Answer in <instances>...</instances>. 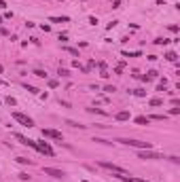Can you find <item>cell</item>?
Here are the masks:
<instances>
[{
	"label": "cell",
	"instance_id": "cell-5",
	"mask_svg": "<svg viewBox=\"0 0 180 182\" xmlns=\"http://www.w3.org/2000/svg\"><path fill=\"white\" fill-rule=\"evenodd\" d=\"M100 165H102V167H106V169H110V172H115V174H125V169H123V167H119V165H115V163L100 161Z\"/></svg>",
	"mask_w": 180,
	"mask_h": 182
},
{
	"label": "cell",
	"instance_id": "cell-3",
	"mask_svg": "<svg viewBox=\"0 0 180 182\" xmlns=\"http://www.w3.org/2000/svg\"><path fill=\"white\" fill-rule=\"evenodd\" d=\"M40 133H42V138H51V140H57V142L64 140V138H61V133H59L57 129H42Z\"/></svg>",
	"mask_w": 180,
	"mask_h": 182
},
{
	"label": "cell",
	"instance_id": "cell-22",
	"mask_svg": "<svg viewBox=\"0 0 180 182\" xmlns=\"http://www.w3.org/2000/svg\"><path fill=\"white\" fill-rule=\"evenodd\" d=\"M0 74H2V66H0Z\"/></svg>",
	"mask_w": 180,
	"mask_h": 182
},
{
	"label": "cell",
	"instance_id": "cell-8",
	"mask_svg": "<svg viewBox=\"0 0 180 182\" xmlns=\"http://www.w3.org/2000/svg\"><path fill=\"white\" fill-rule=\"evenodd\" d=\"M15 138L21 142V144H26V146H32V148H36V142L34 140H30V138H26V135H21V133H15Z\"/></svg>",
	"mask_w": 180,
	"mask_h": 182
},
{
	"label": "cell",
	"instance_id": "cell-4",
	"mask_svg": "<svg viewBox=\"0 0 180 182\" xmlns=\"http://www.w3.org/2000/svg\"><path fill=\"white\" fill-rule=\"evenodd\" d=\"M36 150H38V152H42V155H49V157H53V155H55V150H53L47 142H36Z\"/></svg>",
	"mask_w": 180,
	"mask_h": 182
},
{
	"label": "cell",
	"instance_id": "cell-13",
	"mask_svg": "<svg viewBox=\"0 0 180 182\" xmlns=\"http://www.w3.org/2000/svg\"><path fill=\"white\" fill-rule=\"evenodd\" d=\"M17 161L21 165H32V159H26V157H17Z\"/></svg>",
	"mask_w": 180,
	"mask_h": 182
},
{
	"label": "cell",
	"instance_id": "cell-6",
	"mask_svg": "<svg viewBox=\"0 0 180 182\" xmlns=\"http://www.w3.org/2000/svg\"><path fill=\"white\" fill-rule=\"evenodd\" d=\"M138 157H140V159H163L159 152H153V150H140Z\"/></svg>",
	"mask_w": 180,
	"mask_h": 182
},
{
	"label": "cell",
	"instance_id": "cell-1",
	"mask_svg": "<svg viewBox=\"0 0 180 182\" xmlns=\"http://www.w3.org/2000/svg\"><path fill=\"white\" fill-rule=\"evenodd\" d=\"M117 142H121V144H125V146L140 148V150H150V148H153L150 142H138V140H117Z\"/></svg>",
	"mask_w": 180,
	"mask_h": 182
},
{
	"label": "cell",
	"instance_id": "cell-15",
	"mask_svg": "<svg viewBox=\"0 0 180 182\" xmlns=\"http://www.w3.org/2000/svg\"><path fill=\"white\" fill-rule=\"evenodd\" d=\"M161 104H163L161 98H153V100H150V106H161Z\"/></svg>",
	"mask_w": 180,
	"mask_h": 182
},
{
	"label": "cell",
	"instance_id": "cell-9",
	"mask_svg": "<svg viewBox=\"0 0 180 182\" xmlns=\"http://www.w3.org/2000/svg\"><path fill=\"white\" fill-rule=\"evenodd\" d=\"M117 178H121L123 182H148V180H142V178H129L127 174H117Z\"/></svg>",
	"mask_w": 180,
	"mask_h": 182
},
{
	"label": "cell",
	"instance_id": "cell-12",
	"mask_svg": "<svg viewBox=\"0 0 180 182\" xmlns=\"http://www.w3.org/2000/svg\"><path fill=\"white\" fill-rule=\"evenodd\" d=\"M148 121H150L148 117H136V123L138 125H148Z\"/></svg>",
	"mask_w": 180,
	"mask_h": 182
},
{
	"label": "cell",
	"instance_id": "cell-21",
	"mask_svg": "<svg viewBox=\"0 0 180 182\" xmlns=\"http://www.w3.org/2000/svg\"><path fill=\"white\" fill-rule=\"evenodd\" d=\"M66 51H68L70 55H79V51H76V49H70V47H66Z\"/></svg>",
	"mask_w": 180,
	"mask_h": 182
},
{
	"label": "cell",
	"instance_id": "cell-11",
	"mask_svg": "<svg viewBox=\"0 0 180 182\" xmlns=\"http://www.w3.org/2000/svg\"><path fill=\"white\" fill-rule=\"evenodd\" d=\"M165 59H167V61H176V59H178V55H176L174 51H167V53H165Z\"/></svg>",
	"mask_w": 180,
	"mask_h": 182
},
{
	"label": "cell",
	"instance_id": "cell-14",
	"mask_svg": "<svg viewBox=\"0 0 180 182\" xmlns=\"http://www.w3.org/2000/svg\"><path fill=\"white\" fill-rule=\"evenodd\" d=\"M51 21H53V24H66L68 17H51Z\"/></svg>",
	"mask_w": 180,
	"mask_h": 182
},
{
	"label": "cell",
	"instance_id": "cell-18",
	"mask_svg": "<svg viewBox=\"0 0 180 182\" xmlns=\"http://www.w3.org/2000/svg\"><path fill=\"white\" fill-rule=\"evenodd\" d=\"M24 87H26V89L30 91V93H38V89H36V87H32V85H28V83H26Z\"/></svg>",
	"mask_w": 180,
	"mask_h": 182
},
{
	"label": "cell",
	"instance_id": "cell-16",
	"mask_svg": "<svg viewBox=\"0 0 180 182\" xmlns=\"http://www.w3.org/2000/svg\"><path fill=\"white\" fill-rule=\"evenodd\" d=\"M34 76H38V78H47V72H44V70H34Z\"/></svg>",
	"mask_w": 180,
	"mask_h": 182
},
{
	"label": "cell",
	"instance_id": "cell-19",
	"mask_svg": "<svg viewBox=\"0 0 180 182\" xmlns=\"http://www.w3.org/2000/svg\"><path fill=\"white\" fill-rule=\"evenodd\" d=\"M59 76H70V72L66 70V68H59Z\"/></svg>",
	"mask_w": 180,
	"mask_h": 182
},
{
	"label": "cell",
	"instance_id": "cell-10",
	"mask_svg": "<svg viewBox=\"0 0 180 182\" xmlns=\"http://www.w3.org/2000/svg\"><path fill=\"white\" fill-rule=\"evenodd\" d=\"M115 119H117V121H127V119H129V112H127V110H121V112H117V115H115Z\"/></svg>",
	"mask_w": 180,
	"mask_h": 182
},
{
	"label": "cell",
	"instance_id": "cell-7",
	"mask_svg": "<svg viewBox=\"0 0 180 182\" xmlns=\"http://www.w3.org/2000/svg\"><path fill=\"white\" fill-rule=\"evenodd\" d=\"M42 174H47V176H53V178H61L64 172L57 169V167H42Z\"/></svg>",
	"mask_w": 180,
	"mask_h": 182
},
{
	"label": "cell",
	"instance_id": "cell-17",
	"mask_svg": "<svg viewBox=\"0 0 180 182\" xmlns=\"http://www.w3.org/2000/svg\"><path fill=\"white\" fill-rule=\"evenodd\" d=\"M72 66H74V68H79V70H83V72H87V70H89V68H85V66H81V64H79V59H76V61H72Z\"/></svg>",
	"mask_w": 180,
	"mask_h": 182
},
{
	"label": "cell",
	"instance_id": "cell-20",
	"mask_svg": "<svg viewBox=\"0 0 180 182\" xmlns=\"http://www.w3.org/2000/svg\"><path fill=\"white\" fill-rule=\"evenodd\" d=\"M155 42H157V44H165V42H170V40H167V38H157Z\"/></svg>",
	"mask_w": 180,
	"mask_h": 182
},
{
	"label": "cell",
	"instance_id": "cell-2",
	"mask_svg": "<svg viewBox=\"0 0 180 182\" xmlns=\"http://www.w3.org/2000/svg\"><path fill=\"white\" fill-rule=\"evenodd\" d=\"M13 119H15L19 125H24V127H32V125H34V121H32L28 115H24V112H17V110L13 112Z\"/></svg>",
	"mask_w": 180,
	"mask_h": 182
}]
</instances>
